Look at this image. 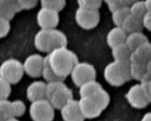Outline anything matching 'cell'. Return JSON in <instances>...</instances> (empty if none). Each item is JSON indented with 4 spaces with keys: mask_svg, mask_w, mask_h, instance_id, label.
Listing matches in <instances>:
<instances>
[{
    "mask_svg": "<svg viewBox=\"0 0 151 121\" xmlns=\"http://www.w3.org/2000/svg\"><path fill=\"white\" fill-rule=\"evenodd\" d=\"M66 2L64 0H42V8H48V10L59 12L65 7Z\"/></svg>",
    "mask_w": 151,
    "mask_h": 121,
    "instance_id": "83f0119b",
    "label": "cell"
},
{
    "mask_svg": "<svg viewBox=\"0 0 151 121\" xmlns=\"http://www.w3.org/2000/svg\"><path fill=\"white\" fill-rule=\"evenodd\" d=\"M29 115L33 121H53L55 108L48 100H41L31 102Z\"/></svg>",
    "mask_w": 151,
    "mask_h": 121,
    "instance_id": "277c9868",
    "label": "cell"
},
{
    "mask_svg": "<svg viewBox=\"0 0 151 121\" xmlns=\"http://www.w3.org/2000/svg\"><path fill=\"white\" fill-rule=\"evenodd\" d=\"M145 3L147 12H151V0H146V1H145Z\"/></svg>",
    "mask_w": 151,
    "mask_h": 121,
    "instance_id": "ab89813d",
    "label": "cell"
},
{
    "mask_svg": "<svg viewBox=\"0 0 151 121\" xmlns=\"http://www.w3.org/2000/svg\"><path fill=\"white\" fill-rule=\"evenodd\" d=\"M65 86L66 85L63 83V81H54V82L47 83V86H46V99L50 98L57 90H59L60 88L63 87Z\"/></svg>",
    "mask_w": 151,
    "mask_h": 121,
    "instance_id": "836d02e7",
    "label": "cell"
},
{
    "mask_svg": "<svg viewBox=\"0 0 151 121\" xmlns=\"http://www.w3.org/2000/svg\"><path fill=\"white\" fill-rule=\"evenodd\" d=\"M6 121H19V120L14 117V118H11V119H9V120H6Z\"/></svg>",
    "mask_w": 151,
    "mask_h": 121,
    "instance_id": "b9f144b4",
    "label": "cell"
},
{
    "mask_svg": "<svg viewBox=\"0 0 151 121\" xmlns=\"http://www.w3.org/2000/svg\"><path fill=\"white\" fill-rule=\"evenodd\" d=\"M121 27L127 35H129L132 33H136V32H142L144 28V23L142 19L136 18L130 14L123 23Z\"/></svg>",
    "mask_w": 151,
    "mask_h": 121,
    "instance_id": "ac0fdd59",
    "label": "cell"
},
{
    "mask_svg": "<svg viewBox=\"0 0 151 121\" xmlns=\"http://www.w3.org/2000/svg\"><path fill=\"white\" fill-rule=\"evenodd\" d=\"M72 81L77 86H81L85 83L96 80V71L93 65L87 62H78L71 72Z\"/></svg>",
    "mask_w": 151,
    "mask_h": 121,
    "instance_id": "5b68a950",
    "label": "cell"
},
{
    "mask_svg": "<svg viewBox=\"0 0 151 121\" xmlns=\"http://www.w3.org/2000/svg\"><path fill=\"white\" fill-rule=\"evenodd\" d=\"M11 118H14L12 101L9 100H0V121H6Z\"/></svg>",
    "mask_w": 151,
    "mask_h": 121,
    "instance_id": "d4e9b609",
    "label": "cell"
},
{
    "mask_svg": "<svg viewBox=\"0 0 151 121\" xmlns=\"http://www.w3.org/2000/svg\"><path fill=\"white\" fill-rule=\"evenodd\" d=\"M22 11L18 1H0V17L7 20H12L15 13Z\"/></svg>",
    "mask_w": 151,
    "mask_h": 121,
    "instance_id": "e0dca14e",
    "label": "cell"
},
{
    "mask_svg": "<svg viewBox=\"0 0 151 121\" xmlns=\"http://www.w3.org/2000/svg\"><path fill=\"white\" fill-rule=\"evenodd\" d=\"M140 83H141L142 88H143V90L145 92V94L146 95L147 99L151 102V80L143 81V82H141Z\"/></svg>",
    "mask_w": 151,
    "mask_h": 121,
    "instance_id": "8d00e7d4",
    "label": "cell"
},
{
    "mask_svg": "<svg viewBox=\"0 0 151 121\" xmlns=\"http://www.w3.org/2000/svg\"><path fill=\"white\" fill-rule=\"evenodd\" d=\"M103 88L101 85L96 80L90 81L85 83L84 85H82L79 87V95L80 98H85V97H93L96 93Z\"/></svg>",
    "mask_w": 151,
    "mask_h": 121,
    "instance_id": "7402d4cb",
    "label": "cell"
},
{
    "mask_svg": "<svg viewBox=\"0 0 151 121\" xmlns=\"http://www.w3.org/2000/svg\"><path fill=\"white\" fill-rule=\"evenodd\" d=\"M78 8H82L89 11H98L101 7L102 1L100 0H78Z\"/></svg>",
    "mask_w": 151,
    "mask_h": 121,
    "instance_id": "4dcf8cb0",
    "label": "cell"
},
{
    "mask_svg": "<svg viewBox=\"0 0 151 121\" xmlns=\"http://www.w3.org/2000/svg\"><path fill=\"white\" fill-rule=\"evenodd\" d=\"M42 78H44L47 83L54 82V81H63V78H60V76H58L54 72L53 69L51 68L50 64H49V61H48V58H47V57H45L44 69H42Z\"/></svg>",
    "mask_w": 151,
    "mask_h": 121,
    "instance_id": "603a6c76",
    "label": "cell"
},
{
    "mask_svg": "<svg viewBox=\"0 0 151 121\" xmlns=\"http://www.w3.org/2000/svg\"><path fill=\"white\" fill-rule=\"evenodd\" d=\"M148 75L146 65L131 63V77L132 79L142 82Z\"/></svg>",
    "mask_w": 151,
    "mask_h": 121,
    "instance_id": "484cf974",
    "label": "cell"
},
{
    "mask_svg": "<svg viewBox=\"0 0 151 121\" xmlns=\"http://www.w3.org/2000/svg\"><path fill=\"white\" fill-rule=\"evenodd\" d=\"M12 87L11 83L3 78H0V100H8L11 95Z\"/></svg>",
    "mask_w": 151,
    "mask_h": 121,
    "instance_id": "d6a6232c",
    "label": "cell"
},
{
    "mask_svg": "<svg viewBox=\"0 0 151 121\" xmlns=\"http://www.w3.org/2000/svg\"><path fill=\"white\" fill-rule=\"evenodd\" d=\"M80 110L85 118H94L100 115L102 113V107L98 104V102L93 97L80 98L78 100Z\"/></svg>",
    "mask_w": 151,
    "mask_h": 121,
    "instance_id": "30bf717a",
    "label": "cell"
},
{
    "mask_svg": "<svg viewBox=\"0 0 151 121\" xmlns=\"http://www.w3.org/2000/svg\"><path fill=\"white\" fill-rule=\"evenodd\" d=\"M146 68H147V73L151 76V61H149L146 65Z\"/></svg>",
    "mask_w": 151,
    "mask_h": 121,
    "instance_id": "60d3db41",
    "label": "cell"
},
{
    "mask_svg": "<svg viewBox=\"0 0 151 121\" xmlns=\"http://www.w3.org/2000/svg\"><path fill=\"white\" fill-rule=\"evenodd\" d=\"M49 53L56 49L64 48L67 46V38L63 34V32L58 29H50L48 38Z\"/></svg>",
    "mask_w": 151,
    "mask_h": 121,
    "instance_id": "9a60e30c",
    "label": "cell"
},
{
    "mask_svg": "<svg viewBox=\"0 0 151 121\" xmlns=\"http://www.w3.org/2000/svg\"><path fill=\"white\" fill-rule=\"evenodd\" d=\"M46 57L54 72L63 80L71 74L73 69L78 63L76 54L66 47L52 51Z\"/></svg>",
    "mask_w": 151,
    "mask_h": 121,
    "instance_id": "6da1fadb",
    "label": "cell"
},
{
    "mask_svg": "<svg viewBox=\"0 0 151 121\" xmlns=\"http://www.w3.org/2000/svg\"><path fill=\"white\" fill-rule=\"evenodd\" d=\"M18 3L20 5L21 10H29L37 5L38 1L36 0H19Z\"/></svg>",
    "mask_w": 151,
    "mask_h": 121,
    "instance_id": "d590c367",
    "label": "cell"
},
{
    "mask_svg": "<svg viewBox=\"0 0 151 121\" xmlns=\"http://www.w3.org/2000/svg\"><path fill=\"white\" fill-rule=\"evenodd\" d=\"M130 15V7H126L111 12V18L116 26H122L123 23Z\"/></svg>",
    "mask_w": 151,
    "mask_h": 121,
    "instance_id": "cb8c5ba5",
    "label": "cell"
},
{
    "mask_svg": "<svg viewBox=\"0 0 151 121\" xmlns=\"http://www.w3.org/2000/svg\"><path fill=\"white\" fill-rule=\"evenodd\" d=\"M151 61V43L146 42L132 52L130 62L135 64L147 65Z\"/></svg>",
    "mask_w": 151,
    "mask_h": 121,
    "instance_id": "5bb4252c",
    "label": "cell"
},
{
    "mask_svg": "<svg viewBox=\"0 0 151 121\" xmlns=\"http://www.w3.org/2000/svg\"><path fill=\"white\" fill-rule=\"evenodd\" d=\"M127 38V34L124 31V29L120 26H115L107 35V43L111 48L119 44L125 43Z\"/></svg>",
    "mask_w": 151,
    "mask_h": 121,
    "instance_id": "2e32d148",
    "label": "cell"
},
{
    "mask_svg": "<svg viewBox=\"0 0 151 121\" xmlns=\"http://www.w3.org/2000/svg\"><path fill=\"white\" fill-rule=\"evenodd\" d=\"M111 54L114 61H130L132 51L125 42L111 48Z\"/></svg>",
    "mask_w": 151,
    "mask_h": 121,
    "instance_id": "d6986e66",
    "label": "cell"
},
{
    "mask_svg": "<svg viewBox=\"0 0 151 121\" xmlns=\"http://www.w3.org/2000/svg\"><path fill=\"white\" fill-rule=\"evenodd\" d=\"M60 21L59 12L41 8L37 13V23L41 29H55Z\"/></svg>",
    "mask_w": 151,
    "mask_h": 121,
    "instance_id": "ba28073f",
    "label": "cell"
},
{
    "mask_svg": "<svg viewBox=\"0 0 151 121\" xmlns=\"http://www.w3.org/2000/svg\"><path fill=\"white\" fill-rule=\"evenodd\" d=\"M147 13L145 1H134L130 6V14L139 19H144V17Z\"/></svg>",
    "mask_w": 151,
    "mask_h": 121,
    "instance_id": "4316f807",
    "label": "cell"
},
{
    "mask_svg": "<svg viewBox=\"0 0 151 121\" xmlns=\"http://www.w3.org/2000/svg\"><path fill=\"white\" fill-rule=\"evenodd\" d=\"M9 29H11V25H9V20L5 19V18L0 17V38L6 37Z\"/></svg>",
    "mask_w": 151,
    "mask_h": 121,
    "instance_id": "e575fe53",
    "label": "cell"
},
{
    "mask_svg": "<svg viewBox=\"0 0 151 121\" xmlns=\"http://www.w3.org/2000/svg\"><path fill=\"white\" fill-rule=\"evenodd\" d=\"M12 113L14 117H18L24 115L26 111V104L25 102H23L20 100H16L12 101Z\"/></svg>",
    "mask_w": 151,
    "mask_h": 121,
    "instance_id": "1f68e13d",
    "label": "cell"
},
{
    "mask_svg": "<svg viewBox=\"0 0 151 121\" xmlns=\"http://www.w3.org/2000/svg\"><path fill=\"white\" fill-rule=\"evenodd\" d=\"M143 23H144V27H145L147 30L151 31V12L146 13L143 19Z\"/></svg>",
    "mask_w": 151,
    "mask_h": 121,
    "instance_id": "74e56055",
    "label": "cell"
},
{
    "mask_svg": "<svg viewBox=\"0 0 151 121\" xmlns=\"http://www.w3.org/2000/svg\"><path fill=\"white\" fill-rule=\"evenodd\" d=\"M146 42H149L147 37L144 33H142V32H136V33L127 35V38L126 40L127 45L129 46L132 52Z\"/></svg>",
    "mask_w": 151,
    "mask_h": 121,
    "instance_id": "44dd1931",
    "label": "cell"
},
{
    "mask_svg": "<svg viewBox=\"0 0 151 121\" xmlns=\"http://www.w3.org/2000/svg\"><path fill=\"white\" fill-rule=\"evenodd\" d=\"M126 99L127 102L136 109H142L147 106L150 101L142 88L141 83L132 86L126 94Z\"/></svg>",
    "mask_w": 151,
    "mask_h": 121,
    "instance_id": "52a82bcc",
    "label": "cell"
},
{
    "mask_svg": "<svg viewBox=\"0 0 151 121\" xmlns=\"http://www.w3.org/2000/svg\"><path fill=\"white\" fill-rule=\"evenodd\" d=\"M141 121H151V112H148V113H146L143 116V118H142Z\"/></svg>",
    "mask_w": 151,
    "mask_h": 121,
    "instance_id": "f35d334b",
    "label": "cell"
},
{
    "mask_svg": "<svg viewBox=\"0 0 151 121\" xmlns=\"http://www.w3.org/2000/svg\"><path fill=\"white\" fill-rule=\"evenodd\" d=\"M104 78L113 86H123L131 80V62L113 61L108 64L104 69Z\"/></svg>",
    "mask_w": 151,
    "mask_h": 121,
    "instance_id": "7a4b0ae2",
    "label": "cell"
},
{
    "mask_svg": "<svg viewBox=\"0 0 151 121\" xmlns=\"http://www.w3.org/2000/svg\"><path fill=\"white\" fill-rule=\"evenodd\" d=\"M45 57H42L41 54H33L27 57L24 62V69L25 72L28 76L32 78L42 76V69H44Z\"/></svg>",
    "mask_w": 151,
    "mask_h": 121,
    "instance_id": "9c48e42d",
    "label": "cell"
},
{
    "mask_svg": "<svg viewBox=\"0 0 151 121\" xmlns=\"http://www.w3.org/2000/svg\"><path fill=\"white\" fill-rule=\"evenodd\" d=\"M50 29H41L34 37V45L36 49L41 52L49 54L48 38H49Z\"/></svg>",
    "mask_w": 151,
    "mask_h": 121,
    "instance_id": "ffe728a7",
    "label": "cell"
},
{
    "mask_svg": "<svg viewBox=\"0 0 151 121\" xmlns=\"http://www.w3.org/2000/svg\"><path fill=\"white\" fill-rule=\"evenodd\" d=\"M64 121H84L85 117L80 110L78 100H72L60 110Z\"/></svg>",
    "mask_w": 151,
    "mask_h": 121,
    "instance_id": "8fae6325",
    "label": "cell"
},
{
    "mask_svg": "<svg viewBox=\"0 0 151 121\" xmlns=\"http://www.w3.org/2000/svg\"><path fill=\"white\" fill-rule=\"evenodd\" d=\"M24 72V64L14 58L5 60L0 67V78L5 79L11 85H15L20 81Z\"/></svg>",
    "mask_w": 151,
    "mask_h": 121,
    "instance_id": "3957f363",
    "label": "cell"
},
{
    "mask_svg": "<svg viewBox=\"0 0 151 121\" xmlns=\"http://www.w3.org/2000/svg\"><path fill=\"white\" fill-rule=\"evenodd\" d=\"M47 100L51 102V104L53 105L55 109L61 110L70 100H73V92L70 88L65 86L60 88L59 90H57Z\"/></svg>",
    "mask_w": 151,
    "mask_h": 121,
    "instance_id": "7c38bea8",
    "label": "cell"
},
{
    "mask_svg": "<svg viewBox=\"0 0 151 121\" xmlns=\"http://www.w3.org/2000/svg\"><path fill=\"white\" fill-rule=\"evenodd\" d=\"M75 19L77 24L83 29H92L98 25L100 14L98 11H89L78 8L76 11Z\"/></svg>",
    "mask_w": 151,
    "mask_h": 121,
    "instance_id": "8992f818",
    "label": "cell"
},
{
    "mask_svg": "<svg viewBox=\"0 0 151 121\" xmlns=\"http://www.w3.org/2000/svg\"><path fill=\"white\" fill-rule=\"evenodd\" d=\"M93 98L98 102V104L102 107L103 110L106 109V107L109 105V102H110V96H109L108 92L104 89V88L99 89L96 94L93 96Z\"/></svg>",
    "mask_w": 151,
    "mask_h": 121,
    "instance_id": "f546056e",
    "label": "cell"
},
{
    "mask_svg": "<svg viewBox=\"0 0 151 121\" xmlns=\"http://www.w3.org/2000/svg\"><path fill=\"white\" fill-rule=\"evenodd\" d=\"M105 2L108 5V8H110V11L113 12L122 8L130 7L134 1H129V0H106Z\"/></svg>",
    "mask_w": 151,
    "mask_h": 121,
    "instance_id": "f1b7e54d",
    "label": "cell"
},
{
    "mask_svg": "<svg viewBox=\"0 0 151 121\" xmlns=\"http://www.w3.org/2000/svg\"><path fill=\"white\" fill-rule=\"evenodd\" d=\"M46 86L42 81H35L31 83L27 88V100L34 102L41 100H47L46 99Z\"/></svg>",
    "mask_w": 151,
    "mask_h": 121,
    "instance_id": "4fadbf2b",
    "label": "cell"
}]
</instances>
